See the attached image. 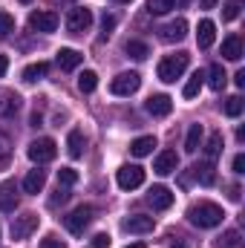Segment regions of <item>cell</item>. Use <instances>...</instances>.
<instances>
[{
    "mask_svg": "<svg viewBox=\"0 0 245 248\" xmlns=\"http://www.w3.org/2000/svg\"><path fill=\"white\" fill-rule=\"evenodd\" d=\"M15 208H17V187H15V182H3L0 185V211L12 214Z\"/></svg>",
    "mask_w": 245,
    "mask_h": 248,
    "instance_id": "obj_15",
    "label": "cell"
},
{
    "mask_svg": "<svg viewBox=\"0 0 245 248\" xmlns=\"http://www.w3.org/2000/svg\"><path fill=\"white\" fill-rule=\"evenodd\" d=\"M153 147H156V136H138V139L130 144V153L141 159V156H150Z\"/></svg>",
    "mask_w": 245,
    "mask_h": 248,
    "instance_id": "obj_22",
    "label": "cell"
},
{
    "mask_svg": "<svg viewBox=\"0 0 245 248\" xmlns=\"http://www.w3.org/2000/svg\"><path fill=\"white\" fill-rule=\"evenodd\" d=\"M92 214H95V211H92L90 205H81V208H75L69 217H63V225H66V231H69V234H75V237H81V234H84V228L92 222Z\"/></svg>",
    "mask_w": 245,
    "mask_h": 248,
    "instance_id": "obj_4",
    "label": "cell"
},
{
    "mask_svg": "<svg viewBox=\"0 0 245 248\" xmlns=\"http://www.w3.org/2000/svg\"><path fill=\"white\" fill-rule=\"evenodd\" d=\"M243 12V0H225V9H222V20H237Z\"/></svg>",
    "mask_w": 245,
    "mask_h": 248,
    "instance_id": "obj_33",
    "label": "cell"
},
{
    "mask_svg": "<svg viewBox=\"0 0 245 248\" xmlns=\"http://www.w3.org/2000/svg\"><path fill=\"white\" fill-rule=\"evenodd\" d=\"M90 26H92V12H90V9H81V6L69 9V15H66V29H69L72 35H81V32H87Z\"/></svg>",
    "mask_w": 245,
    "mask_h": 248,
    "instance_id": "obj_7",
    "label": "cell"
},
{
    "mask_svg": "<svg viewBox=\"0 0 245 248\" xmlns=\"http://www.w3.org/2000/svg\"><path fill=\"white\" fill-rule=\"evenodd\" d=\"M179 168V156L173 153V150H162L159 156H156V162H153V170L159 173V176H168V173H173Z\"/></svg>",
    "mask_w": 245,
    "mask_h": 248,
    "instance_id": "obj_12",
    "label": "cell"
},
{
    "mask_svg": "<svg viewBox=\"0 0 245 248\" xmlns=\"http://www.w3.org/2000/svg\"><path fill=\"white\" fill-rule=\"evenodd\" d=\"M38 214H23V217H17L15 222H12V237L15 240H26L32 231H38Z\"/></svg>",
    "mask_w": 245,
    "mask_h": 248,
    "instance_id": "obj_9",
    "label": "cell"
},
{
    "mask_svg": "<svg viewBox=\"0 0 245 248\" xmlns=\"http://www.w3.org/2000/svg\"><path fill=\"white\" fill-rule=\"evenodd\" d=\"M113 29H116V17L104 12V15H101V32H104V38H107V35H110Z\"/></svg>",
    "mask_w": 245,
    "mask_h": 248,
    "instance_id": "obj_37",
    "label": "cell"
},
{
    "mask_svg": "<svg viewBox=\"0 0 245 248\" xmlns=\"http://www.w3.org/2000/svg\"><path fill=\"white\" fill-rule=\"evenodd\" d=\"M170 9H176V0H147L150 15H168Z\"/></svg>",
    "mask_w": 245,
    "mask_h": 248,
    "instance_id": "obj_32",
    "label": "cell"
},
{
    "mask_svg": "<svg viewBox=\"0 0 245 248\" xmlns=\"http://www.w3.org/2000/svg\"><path fill=\"white\" fill-rule=\"evenodd\" d=\"M84 133L81 130H69V136H66V153L72 156V159H81L84 156Z\"/></svg>",
    "mask_w": 245,
    "mask_h": 248,
    "instance_id": "obj_21",
    "label": "cell"
},
{
    "mask_svg": "<svg viewBox=\"0 0 245 248\" xmlns=\"http://www.w3.org/2000/svg\"><path fill=\"white\" fill-rule=\"evenodd\" d=\"M20 3H32V0H20Z\"/></svg>",
    "mask_w": 245,
    "mask_h": 248,
    "instance_id": "obj_48",
    "label": "cell"
},
{
    "mask_svg": "<svg viewBox=\"0 0 245 248\" xmlns=\"http://www.w3.org/2000/svg\"><path fill=\"white\" fill-rule=\"evenodd\" d=\"M243 107L245 101L240 95H231V98H225V104H222V110H225V116H231V119H237V116H243Z\"/></svg>",
    "mask_w": 245,
    "mask_h": 248,
    "instance_id": "obj_31",
    "label": "cell"
},
{
    "mask_svg": "<svg viewBox=\"0 0 245 248\" xmlns=\"http://www.w3.org/2000/svg\"><path fill=\"white\" fill-rule=\"evenodd\" d=\"M231 199H234V202H240V187H237V185L231 187Z\"/></svg>",
    "mask_w": 245,
    "mask_h": 248,
    "instance_id": "obj_45",
    "label": "cell"
},
{
    "mask_svg": "<svg viewBox=\"0 0 245 248\" xmlns=\"http://www.w3.org/2000/svg\"><path fill=\"white\" fill-rule=\"evenodd\" d=\"M46 72H49V63H46V61L29 63V66L23 69V81H26V84H35V81H41Z\"/></svg>",
    "mask_w": 245,
    "mask_h": 248,
    "instance_id": "obj_23",
    "label": "cell"
},
{
    "mask_svg": "<svg viewBox=\"0 0 245 248\" xmlns=\"http://www.w3.org/2000/svg\"><path fill=\"white\" fill-rule=\"evenodd\" d=\"M92 248H110V234H95L92 237Z\"/></svg>",
    "mask_w": 245,
    "mask_h": 248,
    "instance_id": "obj_39",
    "label": "cell"
},
{
    "mask_svg": "<svg viewBox=\"0 0 245 248\" xmlns=\"http://www.w3.org/2000/svg\"><path fill=\"white\" fill-rule=\"evenodd\" d=\"M127 248H147V246H144V243H130Z\"/></svg>",
    "mask_w": 245,
    "mask_h": 248,
    "instance_id": "obj_47",
    "label": "cell"
},
{
    "mask_svg": "<svg viewBox=\"0 0 245 248\" xmlns=\"http://www.w3.org/2000/svg\"><path fill=\"white\" fill-rule=\"evenodd\" d=\"M193 176L202 182V185H214L216 173H214V162H202V165H193Z\"/></svg>",
    "mask_w": 245,
    "mask_h": 248,
    "instance_id": "obj_27",
    "label": "cell"
},
{
    "mask_svg": "<svg viewBox=\"0 0 245 248\" xmlns=\"http://www.w3.org/2000/svg\"><path fill=\"white\" fill-rule=\"evenodd\" d=\"M219 153H222V133H214V136L208 139L205 156H208V162H216V159H219Z\"/></svg>",
    "mask_w": 245,
    "mask_h": 248,
    "instance_id": "obj_30",
    "label": "cell"
},
{
    "mask_svg": "<svg viewBox=\"0 0 245 248\" xmlns=\"http://www.w3.org/2000/svg\"><path fill=\"white\" fill-rule=\"evenodd\" d=\"M55 153H58V144L52 141V139H35L29 147H26V156L35 162V165H46V162H52L55 159Z\"/></svg>",
    "mask_w": 245,
    "mask_h": 248,
    "instance_id": "obj_3",
    "label": "cell"
},
{
    "mask_svg": "<svg viewBox=\"0 0 245 248\" xmlns=\"http://www.w3.org/2000/svg\"><path fill=\"white\" fill-rule=\"evenodd\" d=\"M187 61H190V55L187 52H176V55H168V58H162L159 63V81H165V84H173L179 75H182L184 69H187Z\"/></svg>",
    "mask_w": 245,
    "mask_h": 248,
    "instance_id": "obj_2",
    "label": "cell"
},
{
    "mask_svg": "<svg viewBox=\"0 0 245 248\" xmlns=\"http://www.w3.org/2000/svg\"><path fill=\"white\" fill-rule=\"evenodd\" d=\"M55 61H58V66H61L63 72H72V69H78V66H81L84 55H81L78 49H58Z\"/></svg>",
    "mask_w": 245,
    "mask_h": 248,
    "instance_id": "obj_16",
    "label": "cell"
},
{
    "mask_svg": "<svg viewBox=\"0 0 245 248\" xmlns=\"http://www.w3.org/2000/svg\"><path fill=\"white\" fill-rule=\"evenodd\" d=\"M29 26H32L35 32L49 35V32L58 29V15H55V12H32V15H29Z\"/></svg>",
    "mask_w": 245,
    "mask_h": 248,
    "instance_id": "obj_8",
    "label": "cell"
},
{
    "mask_svg": "<svg viewBox=\"0 0 245 248\" xmlns=\"http://www.w3.org/2000/svg\"><path fill=\"white\" fill-rule=\"evenodd\" d=\"M95 87H98V75H95L92 69H84V72L78 75V90H81V93H92Z\"/></svg>",
    "mask_w": 245,
    "mask_h": 248,
    "instance_id": "obj_29",
    "label": "cell"
},
{
    "mask_svg": "<svg viewBox=\"0 0 245 248\" xmlns=\"http://www.w3.org/2000/svg\"><path fill=\"white\" fill-rule=\"evenodd\" d=\"M147 202L153 205V211H168L173 205V193H170V187H165V185H153L147 190Z\"/></svg>",
    "mask_w": 245,
    "mask_h": 248,
    "instance_id": "obj_10",
    "label": "cell"
},
{
    "mask_svg": "<svg viewBox=\"0 0 245 248\" xmlns=\"http://www.w3.org/2000/svg\"><path fill=\"white\" fill-rule=\"evenodd\" d=\"M222 208L219 205H214V202H199V205H193L190 211H187V219L196 225V228H216L219 222H222Z\"/></svg>",
    "mask_w": 245,
    "mask_h": 248,
    "instance_id": "obj_1",
    "label": "cell"
},
{
    "mask_svg": "<svg viewBox=\"0 0 245 248\" xmlns=\"http://www.w3.org/2000/svg\"><path fill=\"white\" fill-rule=\"evenodd\" d=\"M44 185H46V173H44L41 168L29 170V173H26V179H23V190H26V193H32V196H38V193L44 190Z\"/></svg>",
    "mask_w": 245,
    "mask_h": 248,
    "instance_id": "obj_18",
    "label": "cell"
},
{
    "mask_svg": "<svg viewBox=\"0 0 245 248\" xmlns=\"http://www.w3.org/2000/svg\"><path fill=\"white\" fill-rule=\"evenodd\" d=\"M219 248H243V234L240 231H225V237L219 240Z\"/></svg>",
    "mask_w": 245,
    "mask_h": 248,
    "instance_id": "obj_34",
    "label": "cell"
},
{
    "mask_svg": "<svg viewBox=\"0 0 245 248\" xmlns=\"http://www.w3.org/2000/svg\"><path fill=\"white\" fill-rule=\"evenodd\" d=\"M184 35H187V20H184V17H176V20H170L168 26H162V41H168V44L182 41Z\"/></svg>",
    "mask_w": 245,
    "mask_h": 248,
    "instance_id": "obj_14",
    "label": "cell"
},
{
    "mask_svg": "<svg viewBox=\"0 0 245 248\" xmlns=\"http://www.w3.org/2000/svg\"><path fill=\"white\" fill-rule=\"evenodd\" d=\"M41 248H66V246H63L61 240H55V237H46V240L41 243Z\"/></svg>",
    "mask_w": 245,
    "mask_h": 248,
    "instance_id": "obj_40",
    "label": "cell"
},
{
    "mask_svg": "<svg viewBox=\"0 0 245 248\" xmlns=\"http://www.w3.org/2000/svg\"><path fill=\"white\" fill-rule=\"evenodd\" d=\"M170 248H187V246H184V240H173V243H170Z\"/></svg>",
    "mask_w": 245,
    "mask_h": 248,
    "instance_id": "obj_46",
    "label": "cell"
},
{
    "mask_svg": "<svg viewBox=\"0 0 245 248\" xmlns=\"http://www.w3.org/2000/svg\"><path fill=\"white\" fill-rule=\"evenodd\" d=\"M9 32H15V17L9 12H0V38H6Z\"/></svg>",
    "mask_w": 245,
    "mask_h": 248,
    "instance_id": "obj_36",
    "label": "cell"
},
{
    "mask_svg": "<svg viewBox=\"0 0 245 248\" xmlns=\"http://www.w3.org/2000/svg\"><path fill=\"white\" fill-rule=\"evenodd\" d=\"M124 52H127L130 58H136V61H144V58L150 55V46H147L144 41H127V44H124Z\"/></svg>",
    "mask_w": 245,
    "mask_h": 248,
    "instance_id": "obj_26",
    "label": "cell"
},
{
    "mask_svg": "<svg viewBox=\"0 0 245 248\" xmlns=\"http://www.w3.org/2000/svg\"><path fill=\"white\" fill-rule=\"evenodd\" d=\"M205 78H208V87H211V90H216V93H222V90H225V84H228V75H225L222 63H211V66H208V72H205Z\"/></svg>",
    "mask_w": 245,
    "mask_h": 248,
    "instance_id": "obj_17",
    "label": "cell"
},
{
    "mask_svg": "<svg viewBox=\"0 0 245 248\" xmlns=\"http://www.w3.org/2000/svg\"><path fill=\"white\" fill-rule=\"evenodd\" d=\"M119 3H130V0H119Z\"/></svg>",
    "mask_w": 245,
    "mask_h": 248,
    "instance_id": "obj_49",
    "label": "cell"
},
{
    "mask_svg": "<svg viewBox=\"0 0 245 248\" xmlns=\"http://www.w3.org/2000/svg\"><path fill=\"white\" fill-rule=\"evenodd\" d=\"M214 38H216V26H214V20H202L199 29H196V44H199V49H208V46L214 44Z\"/></svg>",
    "mask_w": 245,
    "mask_h": 248,
    "instance_id": "obj_19",
    "label": "cell"
},
{
    "mask_svg": "<svg viewBox=\"0 0 245 248\" xmlns=\"http://www.w3.org/2000/svg\"><path fill=\"white\" fill-rule=\"evenodd\" d=\"M222 55L228 61H240L243 58V41H240V35H228L222 41Z\"/></svg>",
    "mask_w": 245,
    "mask_h": 248,
    "instance_id": "obj_20",
    "label": "cell"
},
{
    "mask_svg": "<svg viewBox=\"0 0 245 248\" xmlns=\"http://www.w3.org/2000/svg\"><path fill=\"white\" fill-rule=\"evenodd\" d=\"M202 84H205V72H199V69H196V72L187 78L182 95H184V98H196V95H199V90H202Z\"/></svg>",
    "mask_w": 245,
    "mask_h": 248,
    "instance_id": "obj_25",
    "label": "cell"
},
{
    "mask_svg": "<svg viewBox=\"0 0 245 248\" xmlns=\"http://www.w3.org/2000/svg\"><path fill=\"white\" fill-rule=\"evenodd\" d=\"M6 69H9V58H6V55H0V78L6 75Z\"/></svg>",
    "mask_w": 245,
    "mask_h": 248,
    "instance_id": "obj_43",
    "label": "cell"
},
{
    "mask_svg": "<svg viewBox=\"0 0 245 248\" xmlns=\"http://www.w3.org/2000/svg\"><path fill=\"white\" fill-rule=\"evenodd\" d=\"M199 6H202V9H214V6H216V0H199Z\"/></svg>",
    "mask_w": 245,
    "mask_h": 248,
    "instance_id": "obj_44",
    "label": "cell"
},
{
    "mask_svg": "<svg viewBox=\"0 0 245 248\" xmlns=\"http://www.w3.org/2000/svg\"><path fill=\"white\" fill-rule=\"evenodd\" d=\"M234 84H237L240 90H243V87H245V69H240V72L234 75Z\"/></svg>",
    "mask_w": 245,
    "mask_h": 248,
    "instance_id": "obj_42",
    "label": "cell"
},
{
    "mask_svg": "<svg viewBox=\"0 0 245 248\" xmlns=\"http://www.w3.org/2000/svg\"><path fill=\"white\" fill-rule=\"evenodd\" d=\"M66 196H69V190L58 185V193H55V196L49 199V208H58V205H63V202H66Z\"/></svg>",
    "mask_w": 245,
    "mask_h": 248,
    "instance_id": "obj_38",
    "label": "cell"
},
{
    "mask_svg": "<svg viewBox=\"0 0 245 248\" xmlns=\"http://www.w3.org/2000/svg\"><path fill=\"white\" fill-rule=\"evenodd\" d=\"M20 110V98L15 95V93H0V116H12V113H17Z\"/></svg>",
    "mask_w": 245,
    "mask_h": 248,
    "instance_id": "obj_24",
    "label": "cell"
},
{
    "mask_svg": "<svg viewBox=\"0 0 245 248\" xmlns=\"http://www.w3.org/2000/svg\"><path fill=\"white\" fill-rule=\"evenodd\" d=\"M199 144H202V124H190L187 139H184V150H187V153H196Z\"/></svg>",
    "mask_w": 245,
    "mask_h": 248,
    "instance_id": "obj_28",
    "label": "cell"
},
{
    "mask_svg": "<svg viewBox=\"0 0 245 248\" xmlns=\"http://www.w3.org/2000/svg\"><path fill=\"white\" fill-rule=\"evenodd\" d=\"M116 182L122 190H136V187L144 185V168H138V165H124L119 168V173H116Z\"/></svg>",
    "mask_w": 245,
    "mask_h": 248,
    "instance_id": "obj_5",
    "label": "cell"
},
{
    "mask_svg": "<svg viewBox=\"0 0 245 248\" xmlns=\"http://www.w3.org/2000/svg\"><path fill=\"white\" fill-rule=\"evenodd\" d=\"M234 173H245V156H234Z\"/></svg>",
    "mask_w": 245,
    "mask_h": 248,
    "instance_id": "obj_41",
    "label": "cell"
},
{
    "mask_svg": "<svg viewBox=\"0 0 245 248\" xmlns=\"http://www.w3.org/2000/svg\"><path fill=\"white\" fill-rule=\"evenodd\" d=\"M153 228H156L153 217H144V214H136V217L124 219V231H130V234H150Z\"/></svg>",
    "mask_w": 245,
    "mask_h": 248,
    "instance_id": "obj_13",
    "label": "cell"
},
{
    "mask_svg": "<svg viewBox=\"0 0 245 248\" xmlns=\"http://www.w3.org/2000/svg\"><path fill=\"white\" fill-rule=\"evenodd\" d=\"M138 87H141L138 72H122V75H116L110 81V93L113 95H133V93H138Z\"/></svg>",
    "mask_w": 245,
    "mask_h": 248,
    "instance_id": "obj_6",
    "label": "cell"
},
{
    "mask_svg": "<svg viewBox=\"0 0 245 248\" xmlns=\"http://www.w3.org/2000/svg\"><path fill=\"white\" fill-rule=\"evenodd\" d=\"M75 182H78V173H75L72 168H61V170H58V185L61 187H72Z\"/></svg>",
    "mask_w": 245,
    "mask_h": 248,
    "instance_id": "obj_35",
    "label": "cell"
},
{
    "mask_svg": "<svg viewBox=\"0 0 245 248\" xmlns=\"http://www.w3.org/2000/svg\"><path fill=\"white\" fill-rule=\"evenodd\" d=\"M170 110H173V98L170 95H150L147 98V113L153 119H165Z\"/></svg>",
    "mask_w": 245,
    "mask_h": 248,
    "instance_id": "obj_11",
    "label": "cell"
}]
</instances>
